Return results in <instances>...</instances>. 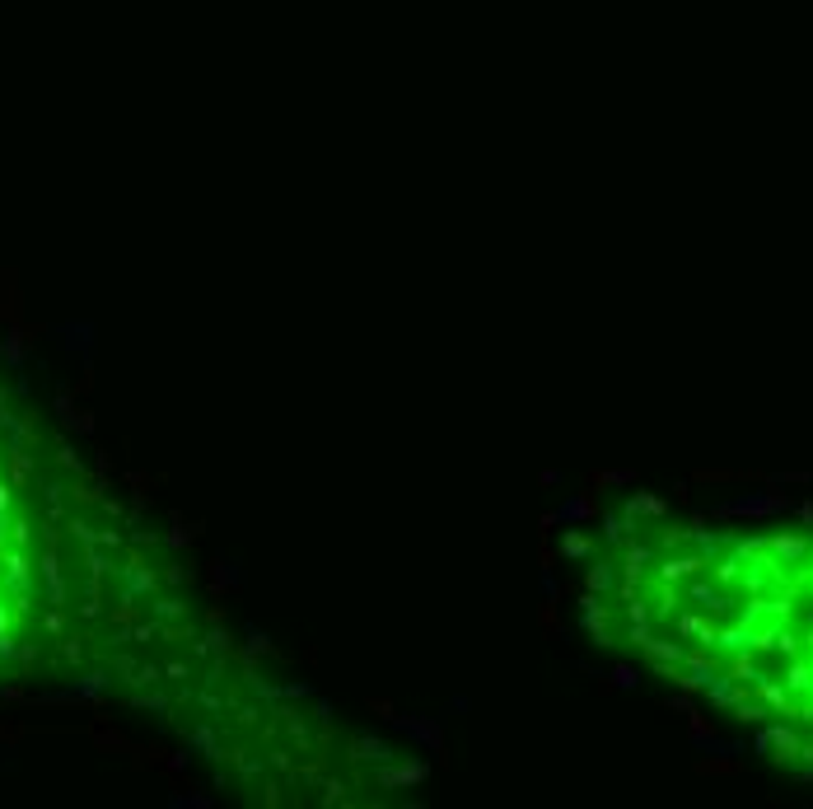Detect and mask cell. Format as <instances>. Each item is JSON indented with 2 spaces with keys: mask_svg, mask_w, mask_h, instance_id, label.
<instances>
[{
  "mask_svg": "<svg viewBox=\"0 0 813 809\" xmlns=\"http://www.w3.org/2000/svg\"><path fill=\"white\" fill-rule=\"evenodd\" d=\"M781 506H786L781 496H743V501L720 506V515H767V510H781Z\"/></svg>",
  "mask_w": 813,
  "mask_h": 809,
  "instance_id": "1",
  "label": "cell"
}]
</instances>
